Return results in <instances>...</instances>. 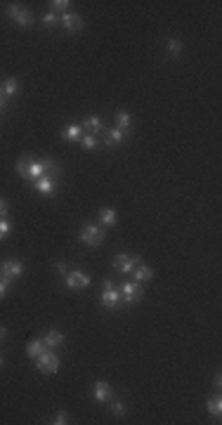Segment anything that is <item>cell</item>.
<instances>
[{
	"instance_id": "obj_5",
	"label": "cell",
	"mask_w": 222,
	"mask_h": 425,
	"mask_svg": "<svg viewBox=\"0 0 222 425\" xmlns=\"http://www.w3.org/2000/svg\"><path fill=\"white\" fill-rule=\"evenodd\" d=\"M140 262H142L140 255H126V253H118V255L113 258V269H118L121 274H130Z\"/></svg>"
},
{
	"instance_id": "obj_23",
	"label": "cell",
	"mask_w": 222,
	"mask_h": 425,
	"mask_svg": "<svg viewBox=\"0 0 222 425\" xmlns=\"http://www.w3.org/2000/svg\"><path fill=\"white\" fill-rule=\"evenodd\" d=\"M166 50L170 57H180V52H182V43L177 40V38H168L166 40Z\"/></svg>"
},
{
	"instance_id": "obj_29",
	"label": "cell",
	"mask_w": 222,
	"mask_h": 425,
	"mask_svg": "<svg viewBox=\"0 0 222 425\" xmlns=\"http://www.w3.org/2000/svg\"><path fill=\"white\" fill-rule=\"evenodd\" d=\"M66 418H69V416H66V411H59V413H55V416H52V421H50V423H52V425H64V423H66Z\"/></svg>"
},
{
	"instance_id": "obj_19",
	"label": "cell",
	"mask_w": 222,
	"mask_h": 425,
	"mask_svg": "<svg viewBox=\"0 0 222 425\" xmlns=\"http://www.w3.org/2000/svg\"><path fill=\"white\" fill-rule=\"evenodd\" d=\"M116 123H118V130H123V132H128L130 128H132V116H130L128 111H118L116 114Z\"/></svg>"
},
{
	"instance_id": "obj_16",
	"label": "cell",
	"mask_w": 222,
	"mask_h": 425,
	"mask_svg": "<svg viewBox=\"0 0 222 425\" xmlns=\"http://www.w3.org/2000/svg\"><path fill=\"white\" fill-rule=\"evenodd\" d=\"M43 343H45V347H59L62 343H64V333L62 331H48L45 333V338H43Z\"/></svg>"
},
{
	"instance_id": "obj_3",
	"label": "cell",
	"mask_w": 222,
	"mask_h": 425,
	"mask_svg": "<svg viewBox=\"0 0 222 425\" xmlns=\"http://www.w3.org/2000/svg\"><path fill=\"white\" fill-rule=\"evenodd\" d=\"M121 300L126 302V305H135V302L142 300V295H144V291H142V286L137 281H126L123 286H121Z\"/></svg>"
},
{
	"instance_id": "obj_11",
	"label": "cell",
	"mask_w": 222,
	"mask_h": 425,
	"mask_svg": "<svg viewBox=\"0 0 222 425\" xmlns=\"http://www.w3.org/2000/svg\"><path fill=\"white\" fill-rule=\"evenodd\" d=\"M93 394H95V402H99V404H107L111 399V385L107 383V380H97L93 388Z\"/></svg>"
},
{
	"instance_id": "obj_9",
	"label": "cell",
	"mask_w": 222,
	"mask_h": 425,
	"mask_svg": "<svg viewBox=\"0 0 222 425\" xmlns=\"http://www.w3.org/2000/svg\"><path fill=\"white\" fill-rule=\"evenodd\" d=\"M90 286V277L83 274L80 269H74V272H66V288L71 291H83Z\"/></svg>"
},
{
	"instance_id": "obj_21",
	"label": "cell",
	"mask_w": 222,
	"mask_h": 425,
	"mask_svg": "<svg viewBox=\"0 0 222 425\" xmlns=\"http://www.w3.org/2000/svg\"><path fill=\"white\" fill-rule=\"evenodd\" d=\"M206 409L215 416V418H220V413H222V399H220V394H215V397H208V402H206Z\"/></svg>"
},
{
	"instance_id": "obj_6",
	"label": "cell",
	"mask_w": 222,
	"mask_h": 425,
	"mask_svg": "<svg viewBox=\"0 0 222 425\" xmlns=\"http://www.w3.org/2000/svg\"><path fill=\"white\" fill-rule=\"evenodd\" d=\"M24 274V265L19 260H2L0 262V279L5 281H15Z\"/></svg>"
},
{
	"instance_id": "obj_1",
	"label": "cell",
	"mask_w": 222,
	"mask_h": 425,
	"mask_svg": "<svg viewBox=\"0 0 222 425\" xmlns=\"http://www.w3.org/2000/svg\"><path fill=\"white\" fill-rule=\"evenodd\" d=\"M78 239L85 244V246H102L104 241V229L97 227V225H83V229L78 231Z\"/></svg>"
},
{
	"instance_id": "obj_22",
	"label": "cell",
	"mask_w": 222,
	"mask_h": 425,
	"mask_svg": "<svg viewBox=\"0 0 222 425\" xmlns=\"http://www.w3.org/2000/svg\"><path fill=\"white\" fill-rule=\"evenodd\" d=\"M80 147L85 149V151H93V149H97L99 147V140H97V135H90V132H83V137H80Z\"/></svg>"
},
{
	"instance_id": "obj_27",
	"label": "cell",
	"mask_w": 222,
	"mask_h": 425,
	"mask_svg": "<svg viewBox=\"0 0 222 425\" xmlns=\"http://www.w3.org/2000/svg\"><path fill=\"white\" fill-rule=\"evenodd\" d=\"M40 24H43L45 29H55V26H59V17H57V15H52V12H48L45 17L40 19Z\"/></svg>"
},
{
	"instance_id": "obj_37",
	"label": "cell",
	"mask_w": 222,
	"mask_h": 425,
	"mask_svg": "<svg viewBox=\"0 0 222 425\" xmlns=\"http://www.w3.org/2000/svg\"><path fill=\"white\" fill-rule=\"evenodd\" d=\"M0 102H5V97H2V92H0Z\"/></svg>"
},
{
	"instance_id": "obj_2",
	"label": "cell",
	"mask_w": 222,
	"mask_h": 425,
	"mask_svg": "<svg viewBox=\"0 0 222 425\" xmlns=\"http://www.w3.org/2000/svg\"><path fill=\"white\" fill-rule=\"evenodd\" d=\"M36 366L40 373H57L59 366H62V361H59V357H57L52 350H45V352L36 359Z\"/></svg>"
},
{
	"instance_id": "obj_34",
	"label": "cell",
	"mask_w": 222,
	"mask_h": 425,
	"mask_svg": "<svg viewBox=\"0 0 222 425\" xmlns=\"http://www.w3.org/2000/svg\"><path fill=\"white\" fill-rule=\"evenodd\" d=\"M213 385H215V388L220 390V385H222V376H220V373H218V376L213 378Z\"/></svg>"
},
{
	"instance_id": "obj_12",
	"label": "cell",
	"mask_w": 222,
	"mask_h": 425,
	"mask_svg": "<svg viewBox=\"0 0 222 425\" xmlns=\"http://www.w3.org/2000/svg\"><path fill=\"white\" fill-rule=\"evenodd\" d=\"M43 175H45V165H43V159H40V161H33V159H31V163H29V170H26L24 180H26V182H36V180H40Z\"/></svg>"
},
{
	"instance_id": "obj_8",
	"label": "cell",
	"mask_w": 222,
	"mask_h": 425,
	"mask_svg": "<svg viewBox=\"0 0 222 425\" xmlns=\"http://www.w3.org/2000/svg\"><path fill=\"white\" fill-rule=\"evenodd\" d=\"M104 291H102V305L107 307V310H116L118 307V302H121V293L113 288V283L109 281V279H104Z\"/></svg>"
},
{
	"instance_id": "obj_38",
	"label": "cell",
	"mask_w": 222,
	"mask_h": 425,
	"mask_svg": "<svg viewBox=\"0 0 222 425\" xmlns=\"http://www.w3.org/2000/svg\"><path fill=\"white\" fill-rule=\"evenodd\" d=\"M0 369H2V354H0Z\"/></svg>"
},
{
	"instance_id": "obj_24",
	"label": "cell",
	"mask_w": 222,
	"mask_h": 425,
	"mask_svg": "<svg viewBox=\"0 0 222 425\" xmlns=\"http://www.w3.org/2000/svg\"><path fill=\"white\" fill-rule=\"evenodd\" d=\"M43 165H45V175H48V177L59 175V165H57V161H55V159L45 156V159H43Z\"/></svg>"
},
{
	"instance_id": "obj_15",
	"label": "cell",
	"mask_w": 222,
	"mask_h": 425,
	"mask_svg": "<svg viewBox=\"0 0 222 425\" xmlns=\"http://www.w3.org/2000/svg\"><path fill=\"white\" fill-rule=\"evenodd\" d=\"M104 135H107V137H104V144H107V147H118L121 142L126 140V132L118 130V128H111V130H107Z\"/></svg>"
},
{
	"instance_id": "obj_32",
	"label": "cell",
	"mask_w": 222,
	"mask_h": 425,
	"mask_svg": "<svg viewBox=\"0 0 222 425\" xmlns=\"http://www.w3.org/2000/svg\"><path fill=\"white\" fill-rule=\"evenodd\" d=\"M7 211H10V203H7V198H2V196H0V217H5V215H7Z\"/></svg>"
},
{
	"instance_id": "obj_26",
	"label": "cell",
	"mask_w": 222,
	"mask_h": 425,
	"mask_svg": "<svg viewBox=\"0 0 222 425\" xmlns=\"http://www.w3.org/2000/svg\"><path fill=\"white\" fill-rule=\"evenodd\" d=\"M69 5H71L69 0H52V2H50V10H52V15H57V12H62V15H64Z\"/></svg>"
},
{
	"instance_id": "obj_36",
	"label": "cell",
	"mask_w": 222,
	"mask_h": 425,
	"mask_svg": "<svg viewBox=\"0 0 222 425\" xmlns=\"http://www.w3.org/2000/svg\"><path fill=\"white\" fill-rule=\"evenodd\" d=\"M2 109H5V102H0V111H2Z\"/></svg>"
},
{
	"instance_id": "obj_13",
	"label": "cell",
	"mask_w": 222,
	"mask_h": 425,
	"mask_svg": "<svg viewBox=\"0 0 222 425\" xmlns=\"http://www.w3.org/2000/svg\"><path fill=\"white\" fill-rule=\"evenodd\" d=\"M80 128H83V132L97 135V132H102V130H104V123H102V118H99V116H88V118L80 123Z\"/></svg>"
},
{
	"instance_id": "obj_31",
	"label": "cell",
	"mask_w": 222,
	"mask_h": 425,
	"mask_svg": "<svg viewBox=\"0 0 222 425\" xmlns=\"http://www.w3.org/2000/svg\"><path fill=\"white\" fill-rule=\"evenodd\" d=\"M10 286H12V281H5V279H0V300L7 295V291H10Z\"/></svg>"
},
{
	"instance_id": "obj_7",
	"label": "cell",
	"mask_w": 222,
	"mask_h": 425,
	"mask_svg": "<svg viewBox=\"0 0 222 425\" xmlns=\"http://www.w3.org/2000/svg\"><path fill=\"white\" fill-rule=\"evenodd\" d=\"M59 26H62L64 31H69V33H78V31L85 29L83 17H80V15H74V12H64V15L59 17Z\"/></svg>"
},
{
	"instance_id": "obj_17",
	"label": "cell",
	"mask_w": 222,
	"mask_h": 425,
	"mask_svg": "<svg viewBox=\"0 0 222 425\" xmlns=\"http://www.w3.org/2000/svg\"><path fill=\"white\" fill-rule=\"evenodd\" d=\"M62 137H64V140L66 142H78L80 140V137H83V128H80V125H66V128H64V132H62Z\"/></svg>"
},
{
	"instance_id": "obj_30",
	"label": "cell",
	"mask_w": 222,
	"mask_h": 425,
	"mask_svg": "<svg viewBox=\"0 0 222 425\" xmlns=\"http://www.w3.org/2000/svg\"><path fill=\"white\" fill-rule=\"evenodd\" d=\"M111 413H113V416H123V413H126L123 402H113V404H111Z\"/></svg>"
},
{
	"instance_id": "obj_4",
	"label": "cell",
	"mask_w": 222,
	"mask_h": 425,
	"mask_svg": "<svg viewBox=\"0 0 222 425\" xmlns=\"http://www.w3.org/2000/svg\"><path fill=\"white\" fill-rule=\"evenodd\" d=\"M7 15L15 19V24H19L21 29H31V26H33V17H31V12L24 10V7H19V5H15V2L7 5Z\"/></svg>"
},
{
	"instance_id": "obj_20",
	"label": "cell",
	"mask_w": 222,
	"mask_h": 425,
	"mask_svg": "<svg viewBox=\"0 0 222 425\" xmlns=\"http://www.w3.org/2000/svg\"><path fill=\"white\" fill-rule=\"evenodd\" d=\"M43 352H45V343H43V340H31V343L26 345V354H29L31 359H38Z\"/></svg>"
},
{
	"instance_id": "obj_25",
	"label": "cell",
	"mask_w": 222,
	"mask_h": 425,
	"mask_svg": "<svg viewBox=\"0 0 222 425\" xmlns=\"http://www.w3.org/2000/svg\"><path fill=\"white\" fill-rule=\"evenodd\" d=\"M17 92H19V81L17 78H7V81H5V95L12 97V95H17Z\"/></svg>"
},
{
	"instance_id": "obj_10",
	"label": "cell",
	"mask_w": 222,
	"mask_h": 425,
	"mask_svg": "<svg viewBox=\"0 0 222 425\" xmlns=\"http://www.w3.org/2000/svg\"><path fill=\"white\" fill-rule=\"evenodd\" d=\"M55 187H57V180L55 177H48V175H43L40 180L33 182V189H36L38 194H43V196H52Z\"/></svg>"
},
{
	"instance_id": "obj_35",
	"label": "cell",
	"mask_w": 222,
	"mask_h": 425,
	"mask_svg": "<svg viewBox=\"0 0 222 425\" xmlns=\"http://www.w3.org/2000/svg\"><path fill=\"white\" fill-rule=\"evenodd\" d=\"M5 336H7V328H5V326H0V340H2Z\"/></svg>"
},
{
	"instance_id": "obj_33",
	"label": "cell",
	"mask_w": 222,
	"mask_h": 425,
	"mask_svg": "<svg viewBox=\"0 0 222 425\" xmlns=\"http://www.w3.org/2000/svg\"><path fill=\"white\" fill-rule=\"evenodd\" d=\"M55 269H57V274H66V262H57Z\"/></svg>"
},
{
	"instance_id": "obj_14",
	"label": "cell",
	"mask_w": 222,
	"mask_h": 425,
	"mask_svg": "<svg viewBox=\"0 0 222 425\" xmlns=\"http://www.w3.org/2000/svg\"><path fill=\"white\" fill-rule=\"evenodd\" d=\"M132 277H135V281L137 283L149 281V279H154V269H151L149 265H142V262H140V265L132 269Z\"/></svg>"
},
{
	"instance_id": "obj_18",
	"label": "cell",
	"mask_w": 222,
	"mask_h": 425,
	"mask_svg": "<svg viewBox=\"0 0 222 425\" xmlns=\"http://www.w3.org/2000/svg\"><path fill=\"white\" fill-rule=\"evenodd\" d=\"M97 215H99V220H102V225H104V227H113V225L118 222V215H116V211H113V208H102Z\"/></svg>"
},
{
	"instance_id": "obj_28",
	"label": "cell",
	"mask_w": 222,
	"mask_h": 425,
	"mask_svg": "<svg viewBox=\"0 0 222 425\" xmlns=\"http://www.w3.org/2000/svg\"><path fill=\"white\" fill-rule=\"evenodd\" d=\"M10 231H12L10 222H7L5 217H0V241H2V239H7V236H10Z\"/></svg>"
}]
</instances>
